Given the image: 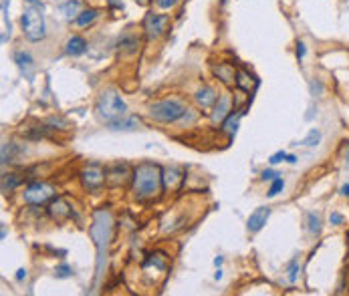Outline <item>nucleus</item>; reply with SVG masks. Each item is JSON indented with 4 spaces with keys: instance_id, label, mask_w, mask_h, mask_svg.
Segmentation results:
<instances>
[{
    "instance_id": "obj_16",
    "label": "nucleus",
    "mask_w": 349,
    "mask_h": 296,
    "mask_svg": "<svg viewBox=\"0 0 349 296\" xmlns=\"http://www.w3.org/2000/svg\"><path fill=\"white\" fill-rule=\"evenodd\" d=\"M182 179H184V175H182V171H180L178 167H168V169H164V188H166V190H176V188L180 186Z\"/></svg>"
},
{
    "instance_id": "obj_9",
    "label": "nucleus",
    "mask_w": 349,
    "mask_h": 296,
    "mask_svg": "<svg viewBox=\"0 0 349 296\" xmlns=\"http://www.w3.org/2000/svg\"><path fill=\"white\" fill-rule=\"evenodd\" d=\"M47 212H49V216H51L55 222H63V220H67V218H71V216H73L71 206H69L65 200H61V198L53 200V202L49 204Z\"/></svg>"
},
{
    "instance_id": "obj_13",
    "label": "nucleus",
    "mask_w": 349,
    "mask_h": 296,
    "mask_svg": "<svg viewBox=\"0 0 349 296\" xmlns=\"http://www.w3.org/2000/svg\"><path fill=\"white\" fill-rule=\"evenodd\" d=\"M230 97L228 95H222L218 97L216 105H214V113H212V121H224L230 113Z\"/></svg>"
},
{
    "instance_id": "obj_1",
    "label": "nucleus",
    "mask_w": 349,
    "mask_h": 296,
    "mask_svg": "<svg viewBox=\"0 0 349 296\" xmlns=\"http://www.w3.org/2000/svg\"><path fill=\"white\" fill-rule=\"evenodd\" d=\"M133 196L142 202L146 200H154L160 196V192L164 190V171L160 169V165L144 161L133 169V183H131Z\"/></svg>"
},
{
    "instance_id": "obj_3",
    "label": "nucleus",
    "mask_w": 349,
    "mask_h": 296,
    "mask_svg": "<svg viewBox=\"0 0 349 296\" xmlns=\"http://www.w3.org/2000/svg\"><path fill=\"white\" fill-rule=\"evenodd\" d=\"M20 26H22V34L30 43H41L47 36V24H45V14L41 6L30 4L28 8H24L20 16Z\"/></svg>"
},
{
    "instance_id": "obj_4",
    "label": "nucleus",
    "mask_w": 349,
    "mask_h": 296,
    "mask_svg": "<svg viewBox=\"0 0 349 296\" xmlns=\"http://www.w3.org/2000/svg\"><path fill=\"white\" fill-rule=\"evenodd\" d=\"M186 113V105L178 99H162L150 105V117L158 123H178Z\"/></svg>"
},
{
    "instance_id": "obj_25",
    "label": "nucleus",
    "mask_w": 349,
    "mask_h": 296,
    "mask_svg": "<svg viewBox=\"0 0 349 296\" xmlns=\"http://www.w3.org/2000/svg\"><path fill=\"white\" fill-rule=\"evenodd\" d=\"M319 141H321V131L311 129V131H309V135L303 139V145H307V147H315Z\"/></svg>"
},
{
    "instance_id": "obj_27",
    "label": "nucleus",
    "mask_w": 349,
    "mask_h": 296,
    "mask_svg": "<svg viewBox=\"0 0 349 296\" xmlns=\"http://www.w3.org/2000/svg\"><path fill=\"white\" fill-rule=\"evenodd\" d=\"M297 276H299V258H295V260L289 264V274H287V278H289V282H297Z\"/></svg>"
},
{
    "instance_id": "obj_36",
    "label": "nucleus",
    "mask_w": 349,
    "mask_h": 296,
    "mask_svg": "<svg viewBox=\"0 0 349 296\" xmlns=\"http://www.w3.org/2000/svg\"><path fill=\"white\" fill-rule=\"evenodd\" d=\"M287 161H289V163H297V157H295V155H287Z\"/></svg>"
},
{
    "instance_id": "obj_29",
    "label": "nucleus",
    "mask_w": 349,
    "mask_h": 296,
    "mask_svg": "<svg viewBox=\"0 0 349 296\" xmlns=\"http://www.w3.org/2000/svg\"><path fill=\"white\" fill-rule=\"evenodd\" d=\"M270 165H276V163H281V161H287V153L285 151H276L274 155H270Z\"/></svg>"
},
{
    "instance_id": "obj_20",
    "label": "nucleus",
    "mask_w": 349,
    "mask_h": 296,
    "mask_svg": "<svg viewBox=\"0 0 349 296\" xmlns=\"http://www.w3.org/2000/svg\"><path fill=\"white\" fill-rule=\"evenodd\" d=\"M79 8H81L79 0H69V2H65V4L61 6V14H63V18L73 20V18L79 16Z\"/></svg>"
},
{
    "instance_id": "obj_7",
    "label": "nucleus",
    "mask_w": 349,
    "mask_h": 296,
    "mask_svg": "<svg viewBox=\"0 0 349 296\" xmlns=\"http://www.w3.org/2000/svg\"><path fill=\"white\" fill-rule=\"evenodd\" d=\"M81 183H83V188L89 190V192L101 190V188L107 183L105 169H103L99 163H91V165H87V167L81 171Z\"/></svg>"
},
{
    "instance_id": "obj_18",
    "label": "nucleus",
    "mask_w": 349,
    "mask_h": 296,
    "mask_svg": "<svg viewBox=\"0 0 349 296\" xmlns=\"http://www.w3.org/2000/svg\"><path fill=\"white\" fill-rule=\"evenodd\" d=\"M234 85H236L240 91H245V93H251V91L257 87V81H255L251 75L247 73V71H238V73H236V81H234Z\"/></svg>"
},
{
    "instance_id": "obj_11",
    "label": "nucleus",
    "mask_w": 349,
    "mask_h": 296,
    "mask_svg": "<svg viewBox=\"0 0 349 296\" xmlns=\"http://www.w3.org/2000/svg\"><path fill=\"white\" fill-rule=\"evenodd\" d=\"M194 99H196V103H198L200 107L210 109V107H214V105H216L218 95H216V91H214L212 87H202V89L194 95Z\"/></svg>"
},
{
    "instance_id": "obj_2",
    "label": "nucleus",
    "mask_w": 349,
    "mask_h": 296,
    "mask_svg": "<svg viewBox=\"0 0 349 296\" xmlns=\"http://www.w3.org/2000/svg\"><path fill=\"white\" fill-rule=\"evenodd\" d=\"M95 111H97V117L99 119H103L105 123H113V121L125 117L127 105H125V101L121 99V95L115 89H105L97 97Z\"/></svg>"
},
{
    "instance_id": "obj_5",
    "label": "nucleus",
    "mask_w": 349,
    "mask_h": 296,
    "mask_svg": "<svg viewBox=\"0 0 349 296\" xmlns=\"http://www.w3.org/2000/svg\"><path fill=\"white\" fill-rule=\"evenodd\" d=\"M22 198L26 204L30 206H41L45 202H49L51 198H55V188L49 186V183H41V181H34V183H28L22 192Z\"/></svg>"
},
{
    "instance_id": "obj_17",
    "label": "nucleus",
    "mask_w": 349,
    "mask_h": 296,
    "mask_svg": "<svg viewBox=\"0 0 349 296\" xmlns=\"http://www.w3.org/2000/svg\"><path fill=\"white\" fill-rule=\"evenodd\" d=\"M139 125V119L137 117H121V119H117V121H113V123H109V129H113V131H131V129H135Z\"/></svg>"
},
{
    "instance_id": "obj_10",
    "label": "nucleus",
    "mask_w": 349,
    "mask_h": 296,
    "mask_svg": "<svg viewBox=\"0 0 349 296\" xmlns=\"http://www.w3.org/2000/svg\"><path fill=\"white\" fill-rule=\"evenodd\" d=\"M268 216H270V208H257L251 216H249V222H247V228H249V232H261L262 228H264V224H266V220H268Z\"/></svg>"
},
{
    "instance_id": "obj_22",
    "label": "nucleus",
    "mask_w": 349,
    "mask_h": 296,
    "mask_svg": "<svg viewBox=\"0 0 349 296\" xmlns=\"http://www.w3.org/2000/svg\"><path fill=\"white\" fill-rule=\"evenodd\" d=\"M119 51H121V53H135V51H137V39H133L131 34L123 36V39L119 41Z\"/></svg>"
},
{
    "instance_id": "obj_24",
    "label": "nucleus",
    "mask_w": 349,
    "mask_h": 296,
    "mask_svg": "<svg viewBox=\"0 0 349 296\" xmlns=\"http://www.w3.org/2000/svg\"><path fill=\"white\" fill-rule=\"evenodd\" d=\"M307 228H309V232L311 234H321V218L317 216V214H307Z\"/></svg>"
},
{
    "instance_id": "obj_28",
    "label": "nucleus",
    "mask_w": 349,
    "mask_h": 296,
    "mask_svg": "<svg viewBox=\"0 0 349 296\" xmlns=\"http://www.w3.org/2000/svg\"><path fill=\"white\" fill-rule=\"evenodd\" d=\"M55 274H57L59 278H69V276L73 274V270H71V266L63 264V266H57V268H55Z\"/></svg>"
},
{
    "instance_id": "obj_21",
    "label": "nucleus",
    "mask_w": 349,
    "mask_h": 296,
    "mask_svg": "<svg viewBox=\"0 0 349 296\" xmlns=\"http://www.w3.org/2000/svg\"><path fill=\"white\" fill-rule=\"evenodd\" d=\"M99 16V12L95 10V8H89V10H83V12H79V16L75 18V24L77 26H89V24H93L95 22V18Z\"/></svg>"
},
{
    "instance_id": "obj_37",
    "label": "nucleus",
    "mask_w": 349,
    "mask_h": 296,
    "mask_svg": "<svg viewBox=\"0 0 349 296\" xmlns=\"http://www.w3.org/2000/svg\"><path fill=\"white\" fill-rule=\"evenodd\" d=\"M214 278H216V280H220V278H222V270H218V272L214 274Z\"/></svg>"
},
{
    "instance_id": "obj_35",
    "label": "nucleus",
    "mask_w": 349,
    "mask_h": 296,
    "mask_svg": "<svg viewBox=\"0 0 349 296\" xmlns=\"http://www.w3.org/2000/svg\"><path fill=\"white\" fill-rule=\"evenodd\" d=\"M341 196H345V198H349V183H345V186L341 188Z\"/></svg>"
},
{
    "instance_id": "obj_19",
    "label": "nucleus",
    "mask_w": 349,
    "mask_h": 296,
    "mask_svg": "<svg viewBox=\"0 0 349 296\" xmlns=\"http://www.w3.org/2000/svg\"><path fill=\"white\" fill-rule=\"evenodd\" d=\"M20 151H22V149L18 147V143H14V141L4 143V145H2V163L6 165V163L16 161V157H18V153H20Z\"/></svg>"
},
{
    "instance_id": "obj_14",
    "label": "nucleus",
    "mask_w": 349,
    "mask_h": 296,
    "mask_svg": "<svg viewBox=\"0 0 349 296\" xmlns=\"http://www.w3.org/2000/svg\"><path fill=\"white\" fill-rule=\"evenodd\" d=\"M14 63L18 65V69L26 75V77H30L32 67H34V61H32L30 53H26V51H16V53H14Z\"/></svg>"
},
{
    "instance_id": "obj_12",
    "label": "nucleus",
    "mask_w": 349,
    "mask_h": 296,
    "mask_svg": "<svg viewBox=\"0 0 349 296\" xmlns=\"http://www.w3.org/2000/svg\"><path fill=\"white\" fill-rule=\"evenodd\" d=\"M65 51H67V55H71V57H81V55H85V51H87V41H85L83 36H79V34H73V36L67 41Z\"/></svg>"
},
{
    "instance_id": "obj_30",
    "label": "nucleus",
    "mask_w": 349,
    "mask_h": 296,
    "mask_svg": "<svg viewBox=\"0 0 349 296\" xmlns=\"http://www.w3.org/2000/svg\"><path fill=\"white\" fill-rule=\"evenodd\" d=\"M154 2H156V6H160V8L168 10V8H174L180 0H154Z\"/></svg>"
},
{
    "instance_id": "obj_31",
    "label": "nucleus",
    "mask_w": 349,
    "mask_h": 296,
    "mask_svg": "<svg viewBox=\"0 0 349 296\" xmlns=\"http://www.w3.org/2000/svg\"><path fill=\"white\" fill-rule=\"evenodd\" d=\"M329 222L333 224V226H341V224L345 222V218H343L339 212H331V216H329Z\"/></svg>"
},
{
    "instance_id": "obj_34",
    "label": "nucleus",
    "mask_w": 349,
    "mask_h": 296,
    "mask_svg": "<svg viewBox=\"0 0 349 296\" xmlns=\"http://www.w3.org/2000/svg\"><path fill=\"white\" fill-rule=\"evenodd\" d=\"M26 278V270L24 268H20L18 272H16V280H24Z\"/></svg>"
},
{
    "instance_id": "obj_8",
    "label": "nucleus",
    "mask_w": 349,
    "mask_h": 296,
    "mask_svg": "<svg viewBox=\"0 0 349 296\" xmlns=\"http://www.w3.org/2000/svg\"><path fill=\"white\" fill-rule=\"evenodd\" d=\"M105 177H107V183L113 188L123 186L125 179L129 177V165L127 163H115L109 169H105Z\"/></svg>"
},
{
    "instance_id": "obj_26",
    "label": "nucleus",
    "mask_w": 349,
    "mask_h": 296,
    "mask_svg": "<svg viewBox=\"0 0 349 296\" xmlns=\"http://www.w3.org/2000/svg\"><path fill=\"white\" fill-rule=\"evenodd\" d=\"M283 188H285V181L281 179V177H276V179H272V186H270V190H268V198H274V196H278L281 192H283Z\"/></svg>"
},
{
    "instance_id": "obj_23",
    "label": "nucleus",
    "mask_w": 349,
    "mask_h": 296,
    "mask_svg": "<svg viewBox=\"0 0 349 296\" xmlns=\"http://www.w3.org/2000/svg\"><path fill=\"white\" fill-rule=\"evenodd\" d=\"M18 183H20V179H18L14 173H4V177H2V192H4V194H6V192H12Z\"/></svg>"
},
{
    "instance_id": "obj_33",
    "label": "nucleus",
    "mask_w": 349,
    "mask_h": 296,
    "mask_svg": "<svg viewBox=\"0 0 349 296\" xmlns=\"http://www.w3.org/2000/svg\"><path fill=\"white\" fill-rule=\"evenodd\" d=\"M305 53H307V47H305L303 43H297V59H299V61H303Z\"/></svg>"
},
{
    "instance_id": "obj_32",
    "label": "nucleus",
    "mask_w": 349,
    "mask_h": 296,
    "mask_svg": "<svg viewBox=\"0 0 349 296\" xmlns=\"http://www.w3.org/2000/svg\"><path fill=\"white\" fill-rule=\"evenodd\" d=\"M276 175H278V173H276V171H272V169H264V171H262V179H264V181H266V179H270V181H272V179H276Z\"/></svg>"
},
{
    "instance_id": "obj_6",
    "label": "nucleus",
    "mask_w": 349,
    "mask_h": 296,
    "mask_svg": "<svg viewBox=\"0 0 349 296\" xmlns=\"http://www.w3.org/2000/svg\"><path fill=\"white\" fill-rule=\"evenodd\" d=\"M168 24H170V18L166 14H158V12H150L146 14L144 18V30H146V36L150 41H156L160 39L166 30H168Z\"/></svg>"
},
{
    "instance_id": "obj_15",
    "label": "nucleus",
    "mask_w": 349,
    "mask_h": 296,
    "mask_svg": "<svg viewBox=\"0 0 349 296\" xmlns=\"http://www.w3.org/2000/svg\"><path fill=\"white\" fill-rule=\"evenodd\" d=\"M214 75L224 83V85H232L236 81V73H234V67L228 65V63H220V65H214Z\"/></svg>"
}]
</instances>
